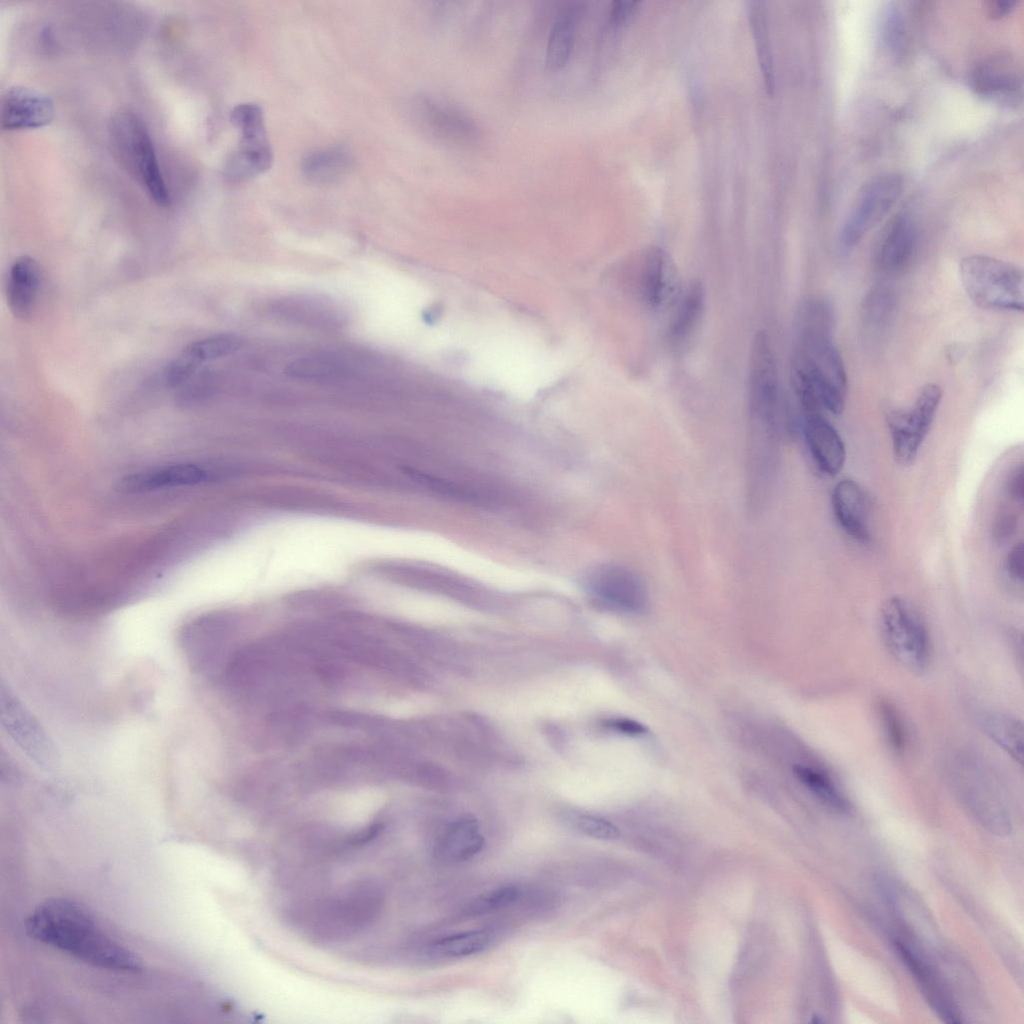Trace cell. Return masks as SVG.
I'll list each match as a JSON object with an SVG mask.
<instances>
[{
	"label": "cell",
	"instance_id": "cell-1",
	"mask_svg": "<svg viewBox=\"0 0 1024 1024\" xmlns=\"http://www.w3.org/2000/svg\"><path fill=\"white\" fill-rule=\"evenodd\" d=\"M25 927L32 939L90 966L124 973L142 969L141 959L103 932L93 914L73 899L43 901Z\"/></svg>",
	"mask_w": 1024,
	"mask_h": 1024
},
{
	"label": "cell",
	"instance_id": "cell-2",
	"mask_svg": "<svg viewBox=\"0 0 1024 1024\" xmlns=\"http://www.w3.org/2000/svg\"><path fill=\"white\" fill-rule=\"evenodd\" d=\"M108 138L115 158L160 207L171 198L161 173L150 133L138 114L130 109L115 112L108 124Z\"/></svg>",
	"mask_w": 1024,
	"mask_h": 1024
},
{
	"label": "cell",
	"instance_id": "cell-3",
	"mask_svg": "<svg viewBox=\"0 0 1024 1024\" xmlns=\"http://www.w3.org/2000/svg\"><path fill=\"white\" fill-rule=\"evenodd\" d=\"M959 272L966 293L978 306L992 310H1023V273L1016 265L974 254L962 259Z\"/></svg>",
	"mask_w": 1024,
	"mask_h": 1024
},
{
	"label": "cell",
	"instance_id": "cell-4",
	"mask_svg": "<svg viewBox=\"0 0 1024 1024\" xmlns=\"http://www.w3.org/2000/svg\"><path fill=\"white\" fill-rule=\"evenodd\" d=\"M882 642L892 658L906 670L921 674L930 661V640L917 608L900 596L888 598L879 612Z\"/></svg>",
	"mask_w": 1024,
	"mask_h": 1024
},
{
	"label": "cell",
	"instance_id": "cell-5",
	"mask_svg": "<svg viewBox=\"0 0 1024 1024\" xmlns=\"http://www.w3.org/2000/svg\"><path fill=\"white\" fill-rule=\"evenodd\" d=\"M942 399V389L934 383L923 386L907 409L889 414L888 426L895 460L912 464L929 433Z\"/></svg>",
	"mask_w": 1024,
	"mask_h": 1024
},
{
	"label": "cell",
	"instance_id": "cell-6",
	"mask_svg": "<svg viewBox=\"0 0 1024 1024\" xmlns=\"http://www.w3.org/2000/svg\"><path fill=\"white\" fill-rule=\"evenodd\" d=\"M381 904L378 889L363 883L346 895L323 903L313 920V930L323 939L350 936L377 916Z\"/></svg>",
	"mask_w": 1024,
	"mask_h": 1024
},
{
	"label": "cell",
	"instance_id": "cell-7",
	"mask_svg": "<svg viewBox=\"0 0 1024 1024\" xmlns=\"http://www.w3.org/2000/svg\"><path fill=\"white\" fill-rule=\"evenodd\" d=\"M949 773L960 799L976 816L983 821L1007 824L998 784L984 763L969 755L959 756Z\"/></svg>",
	"mask_w": 1024,
	"mask_h": 1024
},
{
	"label": "cell",
	"instance_id": "cell-8",
	"mask_svg": "<svg viewBox=\"0 0 1024 1024\" xmlns=\"http://www.w3.org/2000/svg\"><path fill=\"white\" fill-rule=\"evenodd\" d=\"M902 189L903 179L896 173H885L873 178L863 188L844 222L842 245L847 249L857 245L886 216Z\"/></svg>",
	"mask_w": 1024,
	"mask_h": 1024
},
{
	"label": "cell",
	"instance_id": "cell-9",
	"mask_svg": "<svg viewBox=\"0 0 1024 1024\" xmlns=\"http://www.w3.org/2000/svg\"><path fill=\"white\" fill-rule=\"evenodd\" d=\"M592 596L601 604L625 613L642 612L648 604L643 580L633 571L618 565H603L588 579Z\"/></svg>",
	"mask_w": 1024,
	"mask_h": 1024
},
{
	"label": "cell",
	"instance_id": "cell-10",
	"mask_svg": "<svg viewBox=\"0 0 1024 1024\" xmlns=\"http://www.w3.org/2000/svg\"><path fill=\"white\" fill-rule=\"evenodd\" d=\"M217 472L202 464L179 462L149 467L125 475L117 489L127 494H142L165 489L198 485L215 478Z\"/></svg>",
	"mask_w": 1024,
	"mask_h": 1024
},
{
	"label": "cell",
	"instance_id": "cell-11",
	"mask_svg": "<svg viewBox=\"0 0 1024 1024\" xmlns=\"http://www.w3.org/2000/svg\"><path fill=\"white\" fill-rule=\"evenodd\" d=\"M638 290L644 303L655 310L668 308L681 294L675 263L662 248L647 249L640 262Z\"/></svg>",
	"mask_w": 1024,
	"mask_h": 1024
},
{
	"label": "cell",
	"instance_id": "cell-12",
	"mask_svg": "<svg viewBox=\"0 0 1024 1024\" xmlns=\"http://www.w3.org/2000/svg\"><path fill=\"white\" fill-rule=\"evenodd\" d=\"M54 114L52 99L34 88L16 85L1 96L0 121L4 130L41 128L53 120Z\"/></svg>",
	"mask_w": 1024,
	"mask_h": 1024
},
{
	"label": "cell",
	"instance_id": "cell-13",
	"mask_svg": "<svg viewBox=\"0 0 1024 1024\" xmlns=\"http://www.w3.org/2000/svg\"><path fill=\"white\" fill-rule=\"evenodd\" d=\"M972 87L981 96L1007 106L1022 97V77L1015 61L1007 55L982 60L972 72Z\"/></svg>",
	"mask_w": 1024,
	"mask_h": 1024
},
{
	"label": "cell",
	"instance_id": "cell-14",
	"mask_svg": "<svg viewBox=\"0 0 1024 1024\" xmlns=\"http://www.w3.org/2000/svg\"><path fill=\"white\" fill-rule=\"evenodd\" d=\"M835 518L847 535L861 543L871 540L870 499L863 487L852 479H842L831 495Z\"/></svg>",
	"mask_w": 1024,
	"mask_h": 1024
},
{
	"label": "cell",
	"instance_id": "cell-15",
	"mask_svg": "<svg viewBox=\"0 0 1024 1024\" xmlns=\"http://www.w3.org/2000/svg\"><path fill=\"white\" fill-rule=\"evenodd\" d=\"M802 432L812 459L829 476L837 475L846 460L843 440L821 413H804Z\"/></svg>",
	"mask_w": 1024,
	"mask_h": 1024
},
{
	"label": "cell",
	"instance_id": "cell-16",
	"mask_svg": "<svg viewBox=\"0 0 1024 1024\" xmlns=\"http://www.w3.org/2000/svg\"><path fill=\"white\" fill-rule=\"evenodd\" d=\"M418 110L424 124L437 137L455 144H471L480 135L475 121L457 107L430 98H421Z\"/></svg>",
	"mask_w": 1024,
	"mask_h": 1024
},
{
	"label": "cell",
	"instance_id": "cell-17",
	"mask_svg": "<svg viewBox=\"0 0 1024 1024\" xmlns=\"http://www.w3.org/2000/svg\"><path fill=\"white\" fill-rule=\"evenodd\" d=\"M41 273L37 261L28 255L18 257L10 267L7 281V304L18 319L31 317L37 303Z\"/></svg>",
	"mask_w": 1024,
	"mask_h": 1024
},
{
	"label": "cell",
	"instance_id": "cell-18",
	"mask_svg": "<svg viewBox=\"0 0 1024 1024\" xmlns=\"http://www.w3.org/2000/svg\"><path fill=\"white\" fill-rule=\"evenodd\" d=\"M917 226L909 213H900L889 226L878 251L882 270L895 273L911 261L917 245Z\"/></svg>",
	"mask_w": 1024,
	"mask_h": 1024
},
{
	"label": "cell",
	"instance_id": "cell-19",
	"mask_svg": "<svg viewBox=\"0 0 1024 1024\" xmlns=\"http://www.w3.org/2000/svg\"><path fill=\"white\" fill-rule=\"evenodd\" d=\"M273 310L277 317L314 327H335L344 321L339 306L316 296H293L278 301Z\"/></svg>",
	"mask_w": 1024,
	"mask_h": 1024
},
{
	"label": "cell",
	"instance_id": "cell-20",
	"mask_svg": "<svg viewBox=\"0 0 1024 1024\" xmlns=\"http://www.w3.org/2000/svg\"><path fill=\"white\" fill-rule=\"evenodd\" d=\"M2 706L3 718L15 739L40 762L50 763L54 757L52 746L33 718L10 694L7 698L2 695Z\"/></svg>",
	"mask_w": 1024,
	"mask_h": 1024
},
{
	"label": "cell",
	"instance_id": "cell-21",
	"mask_svg": "<svg viewBox=\"0 0 1024 1024\" xmlns=\"http://www.w3.org/2000/svg\"><path fill=\"white\" fill-rule=\"evenodd\" d=\"M484 843L478 822L473 818H462L445 829L437 841L436 854L446 862L460 863L476 856Z\"/></svg>",
	"mask_w": 1024,
	"mask_h": 1024
},
{
	"label": "cell",
	"instance_id": "cell-22",
	"mask_svg": "<svg viewBox=\"0 0 1024 1024\" xmlns=\"http://www.w3.org/2000/svg\"><path fill=\"white\" fill-rule=\"evenodd\" d=\"M272 161L267 138H241L239 146L226 162L225 173L236 181L250 179L269 169Z\"/></svg>",
	"mask_w": 1024,
	"mask_h": 1024
},
{
	"label": "cell",
	"instance_id": "cell-23",
	"mask_svg": "<svg viewBox=\"0 0 1024 1024\" xmlns=\"http://www.w3.org/2000/svg\"><path fill=\"white\" fill-rule=\"evenodd\" d=\"M896 946L902 959L921 985L933 1008H935L941 1016H945L948 1022H960L961 1020L958 1019V1013L951 1005L950 1000L945 995L941 984L938 982L930 967L905 943L898 941Z\"/></svg>",
	"mask_w": 1024,
	"mask_h": 1024
},
{
	"label": "cell",
	"instance_id": "cell-24",
	"mask_svg": "<svg viewBox=\"0 0 1024 1024\" xmlns=\"http://www.w3.org/2000/svg\"><path fill=\"white\" fill-rule=\"evenodd\" d=\"M669 326V339L680 344L690 337L697 327L705 307V290L701 283H691L681 292Z\"/></svg>",
	"mask_w": 1024,
	"mask_h": 1024
},
{
	"label": "cell",
	"instance_id": "cell-25",
	"mask_svg": "<svg viewBox=\"0 0 1024 1024\" xmlns=\"http://www.w3.org/2000/svg\"><path fill=\"white\" fill-rule=\"evenodd\" d=\"M983 732L1019 764L1023 763V725L1015 716L999 711L984 712L979 720Z\"/></svg>",
	"mask_w": 1024,
	"mask_h": 1024
},
{
	"label": "cell",
	"instance_id": "cell-26",
	"mask_svg": "<svg viewBox=\"0 0 1024 1024\" xmlns=\"http://www.w3.org/2000/svg\"><path fill=\"white\" fill-rule=\"evenodd\" d=\"M352 158L341 147H329L309 153L302 162L306 178L314 183H330L344 176L351 168Z\"/></svg>",
	"mask_w": 1024,
	"mask_h": 1024
},
{
	"label": "cell",
	"instance_id": "cell-27",
	"mask_svg": "<svg viewBox=\"0 0 1024 1024\" xmlns=\"http://www.w3.org/2000/svg\"><path fill=\"white\" fill-rule=\"evenodd\" d=\"M896 309L894 291L886 286L873 288L861 305V323L870 337L881 336L890 325Z\"/></svg>",
	"mask_w": 1024,
	"mask_h": 1024
},
{
	"label": "cell",
	"instance_id": "cell-28",
	"mask_svg": "<svg viewBox=\"0 0 1024 1024\" xmlns=\"http://www.w3.org/2000/svg\"><path fill=\"white\" fill-rule=\"evenodd\" d=\"M575 9L567 8L556 18L547 42L545 63L548 69H561L568 61L576 31Z\"/></svg>",
	"mask_w": 1024,
	"mask_h": 1024
},
{
	"label": "cell",
	"instance_id": "cell-29",
	"mask_svg": "<svg viewBox=\"0 0 1024 1024\" xmlns=\"http://www.w3.org/2000/svg\"><path fill=\"white\" fill-rule=\"evenodd\" d=\"M347 364L333 355H309L298 358L286 367V374L294 379L328 382L343 378Z\"/></svg>",
	"mask_w": 1024,
	"mask_h": 1024
},
{
	"label": "cell",
	"instance_id": "cell-30",
	"mask_svg": "<svg viewBox=\"0 0 1024 1024\" xmlns=\"http://www.w3.org/2000/svg\"><path fill=\"white\" fill-rule=\"evenodd\" d=\"M492 941L491 933L471 930L439 938L432 943L431 950L441 957L462 958L486 950Z\"/></svg>",
	"mask_w": 1024,
	"mask_h": 1024
},
{
	"label": "cell",
	"instance_id": "cell-31",
	"mask_svg": "<svg viewBox=\"0 0 1024 1024\" xmlns=\"http://www.w3.org/2000/svg\"><path fill=\"white\" fill-rule=\"evenodd\" d=\"M793 772L797 779L824 803L837 810L847 809L844 795L826 772L803 764L794 765Z\"/></svg>",
	"mask_w": 1024,
	"mask_h": 1024
},
{
	"label": "cell",
	"instance_id": "cell-32",
	"mask_svg": "<svg viewBox=\"0 0 1024 1024\" xmlns=\"http://www.w3.org/2000/svg\"><path fill=\"white\" fill-rule=\"evenodd\" d=\"M241 346V339L231 333L211 335L197 340L182 351L188 356L192 363L200 366L208 361H213L232 354Z\"/></svg>",
	"mask_w": 1024,
	"mask_h": 1024
},
{
	"label": "cell",
	"instance_id": "cell-33",
	"mask_svg": "<svg viewBox=\"0 0 1024 1024\" xmlns=\"http://www.w3.org/2000/svg\"><path fill=\"white\" fill-rule=\"evenodd\" d=\"M520 896V889L512 884L499 886L473 898L464 908L468 915L485 914L505 908Z\"/></svg>",
	"mask_w": 1024,
	"mask_h": 1024
},
{
	"label": "cell",
	"instance_id": "cell-34",
	"mask_svg": "<svg viewBox=\"0 0 1024 1024\" xmlns=\"http://www.w3.org/2000/svg\"><path fill=\"white\" fill-rule=\"evenodd\" d=\"M877 710L888 746L894 753L902 754L907 745V731L898 710L889 701H880Z\"/></svg>",
	"mask_w": 1024,
	"mask_h": 1024
},
{
	"label": "cell",
	"instance_id": "cell-35",
	"mask_svg": "<svg viewBox=\"0 0 1024 1024\" xmlns=\"http://www.w3.org/2000/svg\"><path fill=\"white\" fill-rule=\"evenodd\" d=\"M756 6L751 11V23L756 40L759 62L765 82V87L771 95L774 91V74L771 53L768 43V36L763 11Z\"/></svg>",
	"mask_w": 1024,
	"mask_h": 1024
},
{
	"label": "cell",
	"instance_id": "cell-36",
	"mask_svg": "<svg viewBox=\"0 0 1024 1024\" xmlns=\"http://www.w3.org/2000/svg\"><path fill=\"white\" fill-rule=\"evenodd\" d=\"M232 123L240 130L241 137L267 136L262 109L254 103L235 106L230 114Z\"/></svg>",
	"mask_w": 1024,
	"mask_h": 1024
},
{
	"label": "cell",
	"instance_id": "cell-37",
	"mask_svg": "<svg viewBox=\"0 0 1024 1024\" xmlns=\"http://www.w3.org/2000/svg\"><path fill=\"white\" fill-rule=\"evenodd\" d=\"M568 822L577 831L596 839L612 840L619 836L618 828L606 819L588 814H572Z\"/></svg>",
	"mask_w": 1024,
	"mask_h": 1024
},
{
	"label": "cell",
	"instance_id": "cell-38",
	"mask_svg": "<svg viewBox=\"0 0 1024 1024\" xmlns=\"http://www.w3.org/2000/svg\"><path fill=\"white\" fill-rule=\"evenodd\" d=\"M904 22L898 8L887 11L883 22V37L886 46L895 55L900 54L904 47Z\"/></svg>",
	"mask_w": 1024,
	"mask_h": 1024
},
{
	"label": "cell",
	"instance_id": "cell-39",
	"mask_svg": "<svg viewBox=\"0 0 1024 1024\" xmlns=\"http://www.w3.org/2000/svg\"><path fill=\"white\" fill-rule=\"evenodd\" d=\"M1023 544H1015L1008 552L1005 559V568L1008 575L1015 581L1022 582L1024 572Z\"/></svg>",
	"mask_w": 1024,
	"mask_h": 1024
},
{
	"label": "cell",
	"instance_id": "cell-40",
	"mask_svg": "<svg viewBox=\"0 0 1024 1024\" xmlns=\"http://www.w3.org/2000/svg\"><path fill=\"white\" fill-rule=\"evenodd\" d=\"M610 729L630 736H642L647 734L648 729L642 723L627 718L610 719L606 722Z\"/></svg>",
	"mask_w": 1024,
	"mask_h": 1024
},
{
	"label": "cell",
	"instance_id": "cell-41",
	"mask_svg": "<svg viewBox=\"0 0 1024 1024\" xmlns=\"http://www.w3.org/2000/svg\"><path fill=\"white\" fill-rule=\"evenodd\" d=\"M636 5V2L631 1H615L610 13L612 22L622 23L635 10Z\"/></svg>",
	"mask_w": 1024,
	"mask_h": 1024
},
{
	"label": "cell",
	"instance_id": "cell-42",
	"mask_svg": "<svg viewBox=\"0 0 1024 1024\" xmlns=\"http://www.w3.org/2000/svg\"><path fill=\"white\" fill-rule=\"evenodd\" d=\"M1009 493L1015 500L1021 501L1023 498V471L1021 467L1011 478Z\"/></svg>",
	"mask_w": 1024,
	"mask_h": 1024
},
{
	"label": "cell",
	"instance_id": "cell-43",
	"mask_svg": "<svg viewBox=\"0 0 1024 1024\" xmlns=\"http://www.w3.org/2000/svg\"><path fill=\"white\" fill-rule=\"evenodd\" d=\"M1013 3L1014 2H1012V1H997V2H995L991 6V8H990V10L992 12V15H995V16H1003V15H1005L1012 8Z\"/></svg>",
	"mask_w": 1024,
	"mask_h": 1024
}]
</instances>
